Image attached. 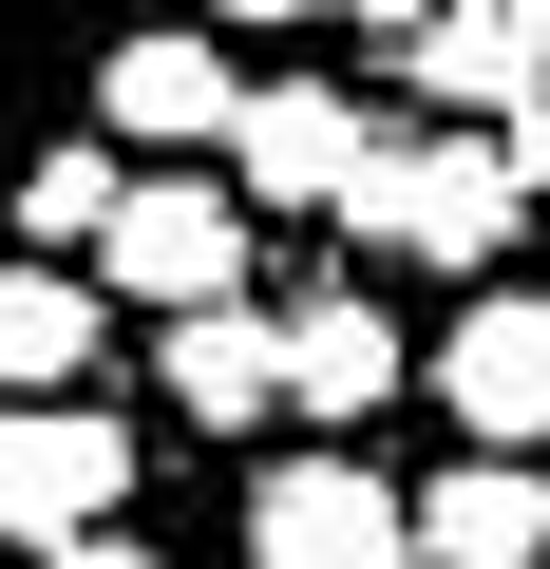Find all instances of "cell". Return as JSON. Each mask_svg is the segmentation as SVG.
I'll list each match as a JSON object with an SVG mask.
<instances>
[{
    "label": "cell",
    "mask_w": 550,
    "mask_h": 569,
    "mask_svg": "<svg viewBox=\"0 0 550 569\" xmlns=\"http://www.w3.org/2000/svg\"><path fill=\"white\" fill-rule=\"evenodd\" d=\"M342 228L399 247V266H493V247L531 228V152H512V133H380L361 190H342Z\"/></svg>",
    "instance_id": "6da1fadb"
},
{
    "label": "cell",
    "mask_w": 550,
    "mask_h": 569,
    "mask_svg": "<svg viewBox=\"0 0 550 569\" xmlns=\"http://www.w3.org/2000/svg\"><path fill=\"white\" fill-rule=\"evenodd\" d=\"M114 493H133V437L96 399H20L0 418V550H77V531H114Z\"/></svg>",
    "instance_id": "7a4b0ae2"
},
{
    "label": "cell",
    "mask_w": 550,
    "mask_h": 569,
    "mask_svg": "<svg viewBox=\"0 0 550 569\" xmlns=\"http://www.w3.org/2000/svg\"><path fill=\"white\" fill-rule=\"evenodd\" d=\"M96 266H114V305H228V284H247V209L228 190H190V171H133L114 190V228H96Z\"/></svg>",
    "instance_id": "3957f363"
},
{
    "label": "cell",
    "mask_w": 550,
    "mask_h": 569,
    "mask_svg": "<svg viewBox=\"0 0 550 569\" xmlns=\"http://www.w3.org/2000/svg\"><path fill=\"white\" fill-rule=\"evenodd\" d=\"M361 152H380V114H361L342 77H266V96L228 114V209H247V190H266V209H342Z\"/></svg>",
    "instance_id": "277c9868"
},
{
    "label": "cell",
    "mask_w": 550,
    "mask_h": 569,
    "mask_svg": "<svg viewBox=\"0 0 550 569\" xmlns=\"http://www.w3.org/2000/svg\"><path fill=\"white\" fill-rule=\"evenodd\" d=\"M247 569H418V531H399V493H380L361 456H266Z\"/></svg>",
    "instance_id": "5b68a950"
},
{
    "label": "cell",
    "mask_w": 550,
    "mask_h": 569,
    "mask_svg": "<svg viewBox=\"0 0 550 569\" xmlns=\"http://www.w3.org/2000/svg\"><path fill=\"white\" fill-rule=\"evenodd\" d=\"M437 399H456L474 456H531L550 437V284H493V305L437 342Z\"/></svg>",
    "instance_id": "8992f818"
},
{
    "label": "cell",
    "mask_w": 550,
    "mask_h": 569,
    "mask_svg": "<svg viewBox=\"0 0 550 569\" xmlns=\"http://www.w3.org/2000/svg\"><path fill=\"white\" fill-rule=\"evenodd\" d=\"M399 531H418V569H550V475L531 456H456V475L399 493Z\"/></svg>",
    "instance_id": "52a82bcc"
},
{
    "label": "cell",
    "mask_w": 550,
    "mask_h": 569,
    "mask_svg": "<svg viewBox=\"0 0 550 569\" xmlns=\"http://www.w3.org/2000/svg\"><path fill=\"white\" fill-rule=\"evenodd\" d=\"M266 361H286V418H380V399H399V323L361 305V284L286 305V323H266Z\"/></svg>",
    "instance_id": "ba28073f"
},
{
    "label": "cell",
    "mask_w": 550,
    "mask_h": 569,
    "mask_svg": "<svg viewBox=\"0 0 550 569\" xmlns=\"http://www.w3.org/2000/svg\"><path fill=\"white\" fill-rule=\"evenodd\" d=\"M228 114H247V77H228L209 20L190 39H114V133L133 152H228Z\"/></svg>",
    "instance_id": "9c48e42d"
},
{
    "label": "cell",
    "mask_w": 550,
    "mask_h": 569,
    "mask_svg": "<svg viewBox=\"0 0 550 569\" xmlns=\"http://www.w3.org/2000/svg\"><path fill=\"white\" fill-rule=\"evenodd\" d=\"M114 342V305L77 266H0V399H77V361Z\"/></svg>",
    "instance_id": "30bf717a"
},
{
    "label": "cell",
    "mask_w": 550,
    "mask_h": 569,
    "mask_svg": "<svg viewBox=\"0 0 550 569\" xmlns=\"http://www.w3.org/2000/svg\"><path fill=\"white\" fill-rule=\"evenodd\" d=\"M266 399H286V361H266V305H190V323H171V418L247 437Z\"/></svg>",
    "instance_id": "8fae6325"
},
{
    "label": "cell",
    "mask_w": 550,
    "mask_h": 569,
    "mask_svg": "<svg viewBox=\"0 0 550 569\" xmlns=\"http://www.w3.org/2000/svg\"><path fill=\"white\" fill-rule=\"evenodd\" d=\"M399 58H418V77H437V96H474V114H512V96H531V77H550V58H531V39H512V20H493V0H437V20H418V39H399Z\"/></svg>",
    "instance_id": "7c38bea8"
},
{
    "label": "cell",
    "mask_w": 550,
    "mask_h": 569,
    "mask_svg": "<svg viewBox=\"0 0 550 569\" xmlns=\"http://www.w3.org/2000/svg\"><path fill=\"white\" fill-rule=\"evenodd\" d=\"M114 190H133V171H114V133H77V152H39V171H20V228H39V247H96V228H114Z\"/></svg>",
    "instance_id": "4fadbf2b"
},
{
    "label": "cell",
    "mask_w": 550,
    "mask_h": 569,
    "mask_svg": "<svg viewBox=\"0 0 550 569\" xmlns=\"http://www.w3.org/2000/svg\"><path fill=\"white\" fill-rule=\"evenodd\" d=\"M39 569H171V550H133V531H77V550H39Z\"/></svg>",
    "instance_id": "5bb4252c"
},
{
    "label": "cell",
    "mask_w": 550,
    "mask_h": 569,
    "mask_svg": "<svg viewBox=\"0 0 550 569\" xmlns=\"http://www.w3.org/2000/svg\"><path fill=\"white\" fill-rule=\"evenodd\" d=\"M228 20H323V0H209V39H228Z\"/></svg>",
    "instance_id": "9a60e30c"
},
{
    "label": "cell",
    "mask_w": 550,
    "mask_h": 569,
    "mask_svg": "<svg viewBox=\"0 0 550 569\" xmlns=\"http://www.w3.org/2000/svg\"><path fill=\"white\" fill-rule=\"evenodd\" d=\"M493 20H512V39H531V58H550V0H493Z\"/></svg>",
    "instance_id": "2e32d148"
},
{
    "label": "cell",
    "mask_w": 550,
    "mask_h": 569,
    "mask_svg": "<svg viewBox=\"0 0 550 569\" xmlns=\"http://www.w3.org/2000/svg\"><path fill=\"white\" fill-rule=\"evenodd\" d=\"M361 20H399V39H418V20H437V0H361Z\"/></svg>",
    "instance_id": "e0dca14e"
}]
</instances>
